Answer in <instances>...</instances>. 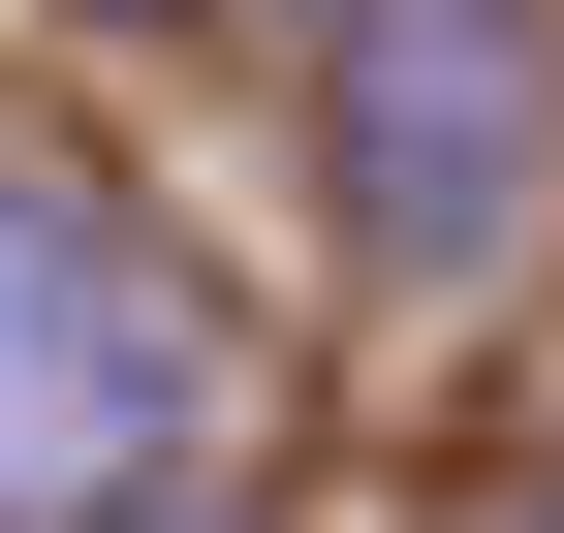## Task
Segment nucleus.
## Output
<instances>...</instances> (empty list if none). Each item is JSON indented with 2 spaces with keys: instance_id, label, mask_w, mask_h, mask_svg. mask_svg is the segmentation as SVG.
<instances>
[{
  "instance_id": "nucleus-5",
  "label": "nucleus",
  "mask_w": 564,
  "mask_h": 533,
  "mask_svg": "<svg viewBox=\"0 0 564 533\" xmlns=\"http://www.w3.org/2000/svg\"><path fill=\"white\" fill-rule=\"evenodd\" d=\"M533 533H564V502H533Z\"/></svg>"
},
{
  "instance_id": "nucleus-1",
  "label": "nucleus",
  "mask_w": 564,
  "mask_h": 533,
  "mask_svg": "<svg viewBox=\"0 0 564 533\" xmlns=\"http://www.w3.org/2000/svg\"><path fill=\"white\" fill-rule=\"evenodd\" d=\"M314 126L377 283H502L564 188V0H314Z\"/></svg>"
},
{
  "instance_id": "nucleus-4",
  "label": "nucleus",
  "mask_w": 564,
  "mask_h": 533,
  "mask_svg": "<svg viewBox=\"0 0 564 533\" xmlns=\"http://www.w3.org/2000/svg\"><path fill=\"white\" fill-rule=\"evenodd\" d=\"M95 32H158V0H95Z\"/></svg>"
},
{
  "instance_id": "nucleus-3",
  "label": "nucleus",
  "mask_w": 564,
  "mask_h": 533,
  "mask_svg": "<svg viewBox=\"0 0 564 533\" xmlns=\"http://www.w3.org/2000/svg\"><path fill=\"white\" fill-rule=\"evenodd\" d=\"M95 533H251V502H95Z\"/></svg>"
},
{
  "instance_id": "nucleus-2",
  "label": "nucleus",
  "mask_w": 564,
  "mask_h": 533,
  "mask_svg": "<svg viewBox=\"0 0 564 533\" xmlns=\"http://www.w3.org/2000/svg\"><path fill=\"white\" fill-rule=\"evenodd\" d=\"M188 439H220V314H188L126 220H63V188L0 157V533H95V502H158Z\"/></svg>"
}]
</instances>
